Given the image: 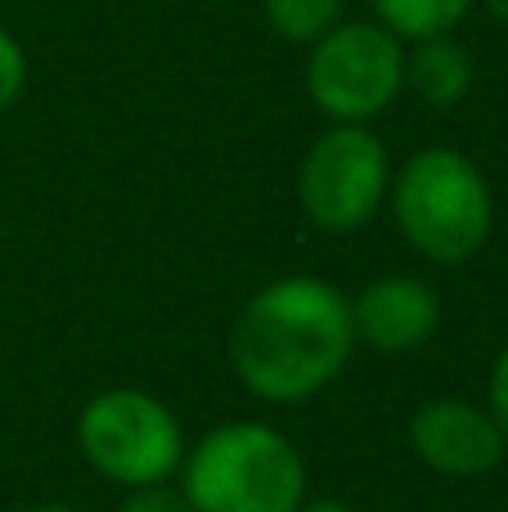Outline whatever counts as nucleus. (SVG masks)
<instances>
[{
  "label": "nucleus",
  "mask_w": 508,
  "mask_h": 512,
  "mask_svg": "<svg viewBox=\"0 0 508 512\" xmlns=\"http://www.w3.org/2000/svg\"><path fill=\"white\" fill-rule=\"evenodd\" d=\"M351 351V297L315 274H288L252 292L230 337L239 382L270 405L320 396L347 369Z\"/></svg>",
  "instance_id": "1"
},
{
  "label": "nucleus",
  "mask_w": 508,
  "mask_h": 512,
  "mask_svg": "<svg viewBox=\"0 0 508 512\" xmlns=\"http://www.w3.org/2000/svg\"><path fill=\"white\" fill-rule=\"evenodd\" d=\"M387 207L401 239L437 265L473 261L495 230L491 180L468 153L446 144L410 153L401 171H392Z\"/></svg>",
  "instance_id": "2"
},
{
  "label": "nucleus",
  "mask_w": 508,
  "mask_h": 512,
  "mask_svg": "<svg viewBox=\"0 0 508 512\" xmlns=\"http://www.w3.org/2000/svg\"><path fill=\"white\" fill-rule=\"evenodd\" d=\"M180 490L194 512H297L306 463L279 427L225 423L185 450Z\"/></svg>",
  "instance_id": "3"
},
{
  "label": "nucleus",
  "mask_w": 508,
  "mask_h": 512,
  "mask_svg": "<svg viewBox=\"0 0 508 512\" xmlns=\"http://www.w3.org/2000/svg\"><path fill=\"white\" fill-rule=\"evenodd\" d=\"M77 445L90 468L122 490L171 481L185 463L180 418L140 387H113L90 396L77 414Z\"/></svg>",
  "instance_id": "4"
},
{
  "label": "nucleus",
  "mask_w": 508,
  "mask_h": 512,
  "mask_svg": "<svg viewBox=\"0 0 508 512\" xmlns=\"http://www.w3.org/2000/svg\"><path fill=\"white\" fill-rule=\"evenodd\" d=\"M306 50V95L329 122L369 126L401 99L405 41L378 18L338 23Z\"/></svg>",
  "instance_id": "5"
},
{
  "label": "nucleus",
  "mask_w": 508,
  "mask_h": 512,
  "mask_svg": "<svg viewBox=\"0 0 508 512\" xmlns=\"http://www.w3.org/2000/svg\"><path fill=\"white\" fill-rule=\"evenodd\" d=\"M392 189L387 144L369 126L333 122L311 140L297 167L302 216L324 234H356L383 212Z\"/></svg>",
  "instance_id": "6"
},
{
  "label": "nucleus",
  "mask_w": 508,
  "mask_h": 512,
  "mask_svg": "<svg viewBox=\"0 0 508 512\" xmlns=\"http://www.w3.org/2000/svg\"><path fill=\"white\" fill-rule=\"evenodd\" d=\"M410 450L419 454L423 468L455 481L486 477L504 463L508 436L500 432L491 409L459 396L423 400L410 418Z\"/></svg>",
  "instance_id": "7"
},
{
  "label": "nucleus",
  "mask_w": 508,
  "mask_h": 512,
  "mask_svg": "<svg viewBox=\"0 0 508 512\" xmlns=\"http://www.w3.org/2000/svg\"><path fill=\"white\" fill-rule=\"evenodd\" d=\"M351 328L378 355L419 351L441 328V297L419 274H383L351 297Z\"/></svg>",
  "instance_id": "8"
},
{
  "label": "nucleus",
  "mask_w": 508,
  "mask_h": 512,
  "mask_svg": "<svg viewBox=\"0 0 508 512\" xmlns=\"http://www.w3.org/2000/svg\"><path fill=\"white\" fill-rule=\"evenodd\" d=\"M477 81V63L473 50L455 36H432V41H414L405 45V90L419 104L450 113L473 95Z\"/></svg>",
  "instance_id": "9"
},
{
  "label": "nucleus",
  "mask_w": 508,
  "mask_h": 512,
  "mask_svg": "<svg viewBox=\"0 0 508 512\" xmlns=\"http://www.w3.org/2000/svg\"><path fill=\"white\" fill-rule=\"evenodd\" d=\"M468 9H473V0H374V18L405 45L455 36Z\"/></svg>",
  "instance_id": "10"
},
{
  "label": "nucleus",
  "mask_w": 508,
  "mask_h": 512,
  "mask_svg": "<svg viewBox=\"0 0 508 512\" xmlns=\"http://www.w3.org/2000/svg\"><path fill=\"white\" fill-rule=\"evenodd\" d=\"M266 23L279 41L288 45H315L329 27L342 23L347 0H261Z\"/></svg>",
  "instance_id": "11"
},
{
  "label": "nucleus",
  "mask_w": 508,
  "mask_h": 512,
  "mask_svg": "<svg viewBox=\"0 0 508 512\" xmlns=\"http://www.w3.org/2000/svg\"><path fill=\"white\" fill-rule=\"evenodd\" d=\"M27 90V50L5 23H0V117L23 99Z\"/></svg>",
  "instance_id": "12"
},
{
  "label": "nucleus",
  "mask_w": 508,
  "mask_h": 512,
  "mask_svg": "<svg viewBox=\"0 0 508 512\" xmlns=\"http://www.w3.org/2000/svg\"><path fill=\"white\" fill-rule=\"evenodd\" d=\"M122 512H194L185 499V490H176L171 481H158V486H135L126 490Z\"/></svg>",
  "instance_id": "13"
},
{
  "label": "nucleus",
  "mask_w": 508,
  "mask_h": 512,
  "mask_svg": "<svg viewBox=\"0 0 508 512\" xmlns=\"http://www.w3.org/2000/svg\"><path fill=\"white\" fill-rule=\"evenodd\" d=\"M486 396H491V414L495 423H500V432L508 436V346L500 355H495V369H491V387H486Z\"/></svg>",
  "instance_id": "14"
},
{
  "label": "nucleus",
  "mask_w": 508,
  "mask_h": 512,
  "mask_svg": "<svg viewBox=\"0 0 508 512\" xmlns=\"http://www.w3.org/2000/svg\"><path fill=\"white\" fill-rule=\"evenodd\" d=\"M297 512H356V508H351L347 499H302Z\"/></svg>",
  "instance_id": "15"
},
{
  "label": "nucleus",
  "mask_w": 508,
  "mask_h": 512,
  "mask_svg": "<svg viewBox=\"0 0 508 512\" xmlns=\"http://www.w3.org/2000/svg\"><path fill=\"white\" fill-rule=\"evenodd\" d=\"M482 5H486V14H491L495 23L508 27V0H482Z\"/></svg>",
  "instance_id": "16"
},
{
  "label": "nucleus",
  "mask_w": 508,
  "mask_h": 512,
  "mask_svg": "<svg viewBox=\"0 0 508 512\" xmlns=\"http://www.w3.org/2000/svg\"><path fill=\"white\" fill-rule=\"evenodd\" d=\"M27 512H81V508H68V504H41V508H27Z\"/></svg>",
  "instance_id": "17"
}]
</instances>
